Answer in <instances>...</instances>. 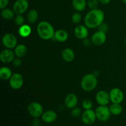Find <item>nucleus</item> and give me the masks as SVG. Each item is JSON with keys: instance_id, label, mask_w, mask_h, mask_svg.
Here are the masks:
<instances>
[{"instance_id": "nucleus-15", "label": "nucleus", "mask_w": 126, "mask_h": 126, "mask_svg": "<svg viewBox=\"0 0 126 126\" xmlns=\"http://www.w3.org/2000/svg\"><path fill=\"white\" fill-rule=\"evenodd\" d=\"M57 114L56 112L53 110H47L44 111L41 116L43 121L46 123H52L56 121Z\"/></svg>"}, {"instance_id": "nucleus-8", "label": "nucleus", "mask_w": 126, "mask_h": 126, "mask_svg": "<svg viewBox=\"0 0 126 126\" xmlns=\"http://www.w3.org/2000/svg\"><path fill=\"white\" fill-rule=\"evenodd\" d=\"M97 116L95 111L92 110V109L85 110L81 114V120L84 124L86 125H91L95 123Z\"/></svg>"}, {"instance_id": "nucleus-1", "label": "nucleus", "mask_w": 126, "mask_h": 126, "mask_svg": "<svg viewBox=\"0 0 126 126\" xmlns=\"http://www.w3.org/2000/svg\"><path fill=\"white\" fill-rule=\"evenodd\" d=\"M104 18V12L102 10L99 9L91 10L85 16V25L89 28H97L103 23Z\"/></svg>"}, {"instance_id": "nucleus-7", "label": "nucleus", "mask_w": 126, "mask_h": 126, "mask_svg": "<svg viewBox=\"0 0 126 126\" xmlns=\"http://www.w3.org/2000/svg\"><path fill=\"white\" fill-rule=\"evenodd\" d=\"M29 6L27 0H16L12 6V9L16 15L23 14L27 11Z\"/></svg>"}, {"instance_id": "nucleus-27", "label": "nucleus", "mask_w": 126, "mask_h": 126, "mask_svg": "<svg viewBox=\"0 0 126 126\" xmlns=\"http://www.w3.org/2000/svg\"><path fill=\"white\" fill-rule=\"evenodd\" d=\"M14 22L17 26H20L24 25L25 23V18L22 14H18L16 16V17H15L14 19Z\"/></svg>"}, {"instance_id": "nucleus-17", "label": "nucleus", "mask_w": 126, "mask_h": 126, "mask_svg": "<svg viewBox=\"0 0 126 126\" xmlns=\"http://www.w3.org/2000/svg\"><path fill=\"white\" fill-rule=\"evenodd\" d=\"M68 38V34L65 30L62 29L59 30L55 32L54 38L59 42H63L66 41Z\"/></svg>"}, {"instance_id": "nucleus-34", "label": "nucleus", "mask_w": 126, "mask_h": 126, "mask_svg": "<svg viewBox=\"0 0 126 126\" xmlns=\"http://www.w3.org/2000/svg\"><path fill=\"white\" fill-rule=\"evenodd\" d=\"M41 122L38 118H34L33 120L32 121V126H39Z\"/></svg>"}, {"instance_id": "nucleus-20", "label": "nucleus", "mask_w": 126, "mask_h": 126, "mask_svg": "<svg viewBox=\"0 0 126 126\" xmlns=\"http://www.w3.org/2000/svg\"><path fill=\"white\" fill-rule=\"evenodd\" d=\"M18 34L22 38H27L32 33V28L28 25L24 24L19 27L18 28Z\"/></svg>"}, {"instance_id": "nucleus-28", "label": "nucleus", "mask_w": 126, "mask_h": 126, "mask_svg": "<svg viewBox=\"0 0 126 126\" xmlns=\"http://www.w3.org/2000/svg\"><path fill=\"white\" fill-rule=\"evenodd\" d=\"M82 19V17H81V15L78 12H75L71 16V20H72L73 23H75V24H78L79 23H80Z\"/></svg>"}, {"instance_id": "nucleus-22", "label": "nucleus", "mask_w": 126, "mask_h": 126, "mask_svg": "<svg viewBox=\"0 0 126 126\" xmlns=\"http://www.w3.org/2000/svg\"><path fill=\"white\" fill-rule=\"evenodd\" d=\"M12 73L11 69L6 66H2L0 69V78L2 80H8L12 76Z\"/></svg>"}, {"instance_id": "nucleus-9", "label": "nucleus", "mask_w": 126, "mask_h": 126, "mask_svg": "<svg viewBox=\"0 0 126 126\" xmlns=\"http://www.w3.org/2000/svg\"><path fill=\"white\" fill-rule=\"evenodd\" d=\"M23 84V78L22 75L18 73L12 74L9 79V85L13 89L17 90L20 89Z\"/></svg>"}, {"instance_id": "nucleus-4", "label": "nucleus", "mask_w": 126, "mask_h": 126, "mask_svg": "<svg viewBox=\"0 0 126 126\" xmlns=\"http://www.w3.org/2000/svg\"><path fill=\"white\" fill-rule=\"evenodd\" d=\"M95 114L97 119L102 122H105L110 119L111 116L110 110L107 105H100L95 110Z\"/></svg>"}, {"instance_id": "nucleus-6", "label": "nucleus", "mask_w": 126, "mask_h": 126, "mask_svg": "<svg viewBox=\"0 0 126 126\" xmlns=\"http://www.w3.org/2000/svg\"><path fill=\"white\" fill-rule=\"evenodd\" d=\"M2 43L5 47L12 49L17 46V39L12 33H6L2 37Z\"/></svg>"}, {"instance_id": "nucleus-31", "label": "nucleus", "mask_w": 126, "mask_h": 126, "mask_svg": "<svg viewBox=\"0 0 126 126\" xmlns=\"http://www.w3.org/2000/svg\"><path fill=\"white\" fill-rule=\"evenodd\" d=\"M98 30L100 32H104V33H107L108 30V25L105 23H102L98 26Z\"/></svg>"}, {"instance_id": "nucleus-16", "label": "nucleus", "mask_w": 126, "mask_h": 126, "mask_svg": "<svg viewBox=\"0 0 126 126\" xmlns=\"http://www.w3.org/2000/svg\"><path fill=\"white\" fill-rule=\"evenodd\" d=\"M78 102L77 96L74 94H69L66 96L65 99V105L68 108L73 109L76 107Z\"/></svg>"}, {"instance_id": "nucleus-19", "label": "nucleus", "mask_w": 126, "mask_h": 126, "mask_svg": "<svg viewBox=\"0 0 126 126\" xmlns=\"http://www.w3.org/2000/svg\"><path fill=\"white\" fill-rule=\"evenodd\" d=\"M87 2L86 0H72V6L78 12H81L86 9Z\"/></svg>"}, {"instance_id": "nucleus-21", "label": "nucleus", "mask_w": 126, "mask_h": 126, "mask_svg": "<svg viewBox=\"0 0 126 126\" xmlns=\"http://www.w3.org/2000/svg\"><path fill=\"white\" fill-rule=\"evenodd\" d=\"M14 53L15 55H16L17 57H23L25 56L27 53V47H26V46H25L24 44H22L17 45V46L15 47Z\"/></svg>"}, {"instance_id": "nucleus-23", "label": "nucleus", "mask_w": 126, "mask_h": 126, "mask_svg": "<svg viewBox=\"0 0 126 126\" xmlns=\"http://www.w3.org/2000/svg\"><path fill=\"white\" fill-rule=\"evenodd\" d=\"M1 16L5 20H11L14 17L15 12L13 9H11L9 8L2 9L1 12Z\"/></svg>"}, {"instance_id": "nucleus-38", "label": "nucleus", "mask_w": 126, "mask_h": 126, "mask_svg": "<svg viewBox=\"0 0 126 126\" xmlns=\"http://www.w3.org/2000/svg\"><path fill=\"white\" fill-rule=\"evenodd\" d=\"M125 43H126V39H125Z\"/></svg>"}, {"instance_id": "nucleus-24", "label": "nucleus", "mask_w": 126, "mask_h": 126, "mask_svg": "<svg viewBox=\"0 0 126 126\" xmlns=\"http://www.w3.org/2000/svg\"><path fill=\"white\" fill-rule=\"evenodd\" d=\"M111 113L114 116L119 115L123 112V107L119 103H113L109 107Z\"/></svg>"}, {"instance_id": "nucleus-29", "label": "nucleus", "mask_w": 126, "mask_h": 126, "mask_svg": "<svg viewBox=\"0 0 126 126\" xmlns=\"http://www.w3.org/2000/svg\"><path fill=\"white\" fill-rule=\"evenodd\" d=\"M93 103L91 100L86 99L82 103V107L84 110H90L92 108Z\"/></svg>"}, {"instance_id": "nucleus-13", "label": "nucleus", "mask_w": 126, "mask_h": 126, "mask_svg": "<svg viewBox=\"0 0 126 126\" xmlns=\"http://www.w3.org/2000/svg\"><path fill=\"white\" fill-rule=\"evenodd\" d=\"M107 40V35L104 32L98 30L92 35L91 38V42L95 46L102 45Z\"/></svg>"}, {"instance_id": "nucleus-18", "label": "nucleus", "mask_w": 126, "mask_h": 126, "mask_svg": "<svg viewBox=\"0 0 126 126\" xmlns=\"http://www.w3.org/2000/svg\"><path fill=\"white\" fill-rule=\"evenodd\" d=\"M62 57L65 61L70 62L73 61L75 59V53L70 48H66L63 50L62 52Z\"/></svg>"}, {"instance_id": "nucleus-12", "label": "nucleus", "mask_w": 126, "mask_h": 126, "mask_svg": "<svg viewBox=\"0 0 126 126\" xmlns=\"http://www.w3.org/2000/svg\"><path fill=\"white\" fill-rule=\"evenodd\" d=\"M95 99L100 105L105 106L110 103V94L107 92L105 91H100L96 94Z\"/></svg>"}, {"instance_id": "nucleus-14", "label": "nucleus", "mask_w": 126, "mask_h": 126, "mask_svg": "<svg viewBox=\"0 0 126 126\" xmlns=\"http://www.w3.org/2000/svg\"><path fill=\"white\" fill-rule=\"evenodd\" d=\"M74 33L78 39H84L87 38L89 35L88 28L83 25H79L75 28Z\"/></svg>"}, {"instance_id": "nucleus-32", "label": "nucleus", "mask_w": 126, "mask_h": 126, "mask_svg": "<svg viewBox=\"0 0 126 126\" xmlns=\"http://www.w3.org/2000/svg\"><path fill=\"white\" fill-rule=\"evenodd\" d=\"M12 64L16 67H18V66H20L22 65V60H20L19 57L15 58L13 60V61H12Z\"/></svg>"}, {"instance_id": "nucleus-35", "label": "nucleus", "mask_w": 126, "mask_h": 126, "mask_svg": "<svg viewBox=\"0 0 126 126\" xmlns=\"http://www.w3.org/2000/svg\"><path fill=\"white\" fill-rule=\"evenodd\" d=\"M83 44L85 46H89L90 44H91V43H92V42H91V41L89 40L87 38L83 39Z\"/></svg>"}, {"instance_id": "nucleus-3", "label": "nucleus", "mask_w": 126, "mask_h": 126, "mask_svg": "<svg viewBox=\"0 0 126 126\" xmlns=\"http://www.w3.org/2000/svg\"><path fill=\"white\" fill-rule=\"evenodd\" d=\"M98 80L94 74H87L82 78L81 82V88L86 92L93 91L97 87Z\"/></svg>"}, {"instance_id": "nucleus-11", "label": "nucleus", "mask_w": 126, "mask_h": 126, "mask_svg": "<svg viewBox=\"0 0 126 126\" xmlns=\"http://www.w3.org/2000/svg\"><path fill=\"white\" fill-rule=\"evenodd\" d=\"M15 53L10 49H4L0 53V60L4 63L12 62L15 59Z\"/></svg>"}, {"instance_id": "nucleus-25", "label": "nucleus", "mask_w": 126, "mask_h": 126, "mask_svg": "<svg viewBox=\"0 0 126 126\" xmlns=\"http://www.w3.org/2000/svg\"><path fill=\"white\" fill-rule=\"evenodd\" d=\"M38 18V13L36 10L31 9L27 15V20L30 23H34Z\"/></svg>"}, {"instance_id": "nucleus-2", "label": "nucleus", "mask_w": 126, "mask_h": 126, "mask_svg": "<svg viewBox=\"0 0 126 126\" xmlns=\"http://www.w3.org/2000/svg\"><path fill=\"white\" fill-rule=\"evenodd\" d=\"M37 33L40 38L44 40H49L54 38L55 34L54 27L46 21L39 22L37 26Z\"/></svg>"}, {"instance_id": "nucleus-5", "label": "nucleus", "mask_w": 126, "mask_h": 126, "mask_svg": "<svg viewBox=\"0 0 126 126\" xmlns=\"http://www.w3.org/2000/svg\"><path fill=\"white\" fill-rule=\"evenodd\" d=\"M27 111L31 116L33 118H39L44 113L43 107L38 102H33L30 103L27 108Z\"/></svg>"}, {"instance_id": "nucleus-26", "label": "nucleus", "mask_w": 126, "mask_h": 126, "mask_svg": "<svg viewBox=\"0 0 126 126\" xmlns=\"http://www.w3.org/2000/svg\"><path fill=\"white\" fill-rule=\"evenodd\" d=\"M99 1L98 0H88L87 4L91 10L97 9L98 7Z\"/></svg>"}, {"instance_id": "nucleus-37", "label": "nucleus", "mask_w": 126, "mask_h": 126, "mask_svg": "<svg viewBox=\"0 0 126 126\" xmlns=\"http://www.w3.org/2000/svg\"><path fill=\"white\" fill-rule=\"evenodd\" d=\"M122 1H123V2H124V4H126V0H121Z\"/></svg>"}, {"instance_id": "nucleus-10", "label": "nucleus", "mask_w": 126, "mask_h": 126, "mask_svg": "<svg viewBox=\"0 0 126 126\" xmlns=\"http://www.w3.org/2000/svg\"><path fill=\"white\" fill-rule=\"evenodd\" d=\"M110 101L113 103H121L124 100V93L119 88H113L109 93Z\"/></svg>"}, {"instance_id": "nucleus-36", "label": "nucleus", "mask_w": 126, "mask_h": 126, "mask_svg": "<svg viewBox=\"0 0 126 126\" xmlns=\"http://www.w3.org/2000/svg\"><path fill=\"white\" fill-rule=\"evenodd\" d=\"M98 1L103 4H108L111 2V0H98Z\"/></svg>"}, {"instance_id": "nucleus-33", "label": "nucleus", "mask_w": 126, "mask_h": 126, "mask_svg": "<svg viewBox=\"0 0 126 126\" xmlns=\"http://www.w3.org/2000/svg\"><path fill=\"white\" fill-rule=\"evenodd\" d=\"M9 2V0H0V9H2L7 7Z\"/></svg>"}, {"instance_id": "nucleus-30", "label": "nucleus", "mask_w": 126, "mask_h": 126, "mask_svg": "<svg viewBox=\"0 0 126 126\" xmlns=\"http://www.w3.org/2000/svg\"><path fill=\"white\" fill-rule=\"evenodd\" d=\"M81 114H81V110L79 108H78V107H76L72 109L71 116L73 118H78V117H79Z\"/></svg>"}]
</instances>
